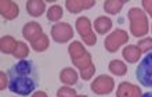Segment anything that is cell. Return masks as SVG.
Here are the masks:
<instances>
[{
    "instance_id": "obj_27",
    "label": "cell",
    "mask_w": 152,
    "mask_h": 97,
    "mask_svg": "<svg viewBox=\"0 0 152 97\" xmlns=\"http://www.w3.org/2000/svg\"><path fill=\"white\" fill-rule=\"evenodd\" d=\"M0 78H1V83H0V90H6V87H8V75H6V72H0Z\"/></svg>"
},
{
    "instance_id": "obj_22",
    "label": "cell",
    "mask_w": 152,
    "mask_h": 97,
    "mask_svg": "<svg viewBox=\"0 0 152 97\" xmlns=\"http://www.w3.org/2000/svg\"><path fill=\"white\" fill-rule=\"evenodd\" d=\"M12 56L15 57L17 60H26V57L29 56V47L25 42H20L18 40V45H17L15 51L12 53Z\"/></svg>"
},
{
    "instance_id": "obj_24",
    "label": "cell",
    "mask_w": 152,
    "mask_h": 97,
    "mask_svg": "<svg viewBox=\"0 0 152 97\" xmlns=\"http://www.w3.org/2000/svg\"><path fill=\"white\" fill-rule=\"evenodd\" d=\"M57 97H77V93L73 87L69 86H62L57 90Z\"/></svg>"
},
{
    "instance_id": "obj_16",
    "label": "cell",
    "mask_w": 152,
    "mask_h": 97,
    "mask_svg": "<svg viewBox=\"0 0 152 97\" xmlns=\"http://www.w3.org/2000/svg\"><path fill=\"white\" fill-rule=\"evenodd\" d=\"M60 81L66 86L76 85L79 81V73L76 72L72 67H66L60 72Z\"/></svg>"
},
{
    "instance_id": "obj_30",
    "label": "cell",
    "mask_w": 152,
    "mask_h": 97,
    "mask_svg": "<svg viewBox=\"0 0 152 97\" xmlns=\"http://www.w3.org/2000/svg\"><path fill=\"white\" fill-rule=\"evenodd\" d=\"M77 97H88V96H84V94H83V96H77Z\"/></svg>"
},
{
    "instance_id": "obj_6",
    "label": "cell",
    "mask_w": 152,
    "mask_h": 97,
    "mask_svg": "<svg viewBox=\"0 0 152 97\" xmlns=\"http://www.w3.org/2000/svg\"><path fill=\"white\" fill-rule=\"evenodd\" d=\"M129 42V33L124 29H116L111 32L104 40V47L108 53H116L123 45Z\"/></svg>"
},
{
    "instance_id": "obj_5",
    "label": "cell",
    "mask_w": 152,
    "mask_h": 97,
    "mask_svg": "<svg viewBox=\"0 0 152 97\" xmlns=\"http://www.w3.org/2000/svg\"><path fill=\"white\" fill-rule=\"evenodd\" d=\"M75 28L77 33L80 35L82 40L86 46H96L97 43V35L91 29V22L88 17H79L75 22Z\"/></svg>"
},
{
    "instance_id": "obj_14",
    "label": "cell",
    "mask_w": 152,
    "mask_h": 97,
    "mask_svg": "<svg viewBox=\"0 0 152 97\" xmlns=\"http://www.w3.org/2000/svg\"><path fill=\"white\" fill-rule=\"evenodd\" d=\"M25 6H26V12L33 18L43 15L46 11V1L43 0H28Z\"/></svg>"
},
{
    "instance_id": "obj_25",
    "label": "cell",
    "mask_w": 152,
    "mask_h": 97,
    "mask_svg": "<svg viewBox=\"0 0 152 97\" xmlns=\"http://www.w3.org/2000/svg\"><path fill=\"white\" fill-rule=\"evenodd\" d=\"M94 73H96V65L93 64L91 67H88V68L83 69V71H80V76H82V79L83 81H90L93 76H94Z\"/></svg>"
},
{
    "instance_id": "obj_31",
    "label": "cell",
    "mask_w": 152,
    "mask_h": 97,
    "mask_svg": "<svg viewBox=\"0 0 152 97\" xmlns=\"http://www.w3.org/2000/svg\"><path fill=\"white\" fill-rule=\"evenodd\" d=\"M151 32H152V26H151Z\"/></svg>"
},
{
    "instance_id": "obj_7",
    "label": "cell",
    "mask_w": 152,
    "mask_h": 97,
    "mask_svg": "<svg viewBox=\"0 0 152 97\" xmlns=\"http://www.w3.org/2000/svg\"><path fill=\"white\" fill-rule=\"evenodd\" d=\"M90 89L97 96H107L112 93L115 89V81L109 75H100L91 82Z\"/></svg>"
},
{
    "instance_id": "obj_15",
    "label": "cell",
    "mask_w": 152,
    "mask_h": 97,
    "mask_svg": "<svg viewBox=\"0 0 152 97\" xmlns=\"http://www.w3.org/2000/svg\"><path fill=\"white\" fill-rule=\"evenodd\" d=\"M112 20L107 15H100L97 17L94 21V31L98 35H107V33L112 29Z\"/></svg>"
},
{
    "instance_id": "obj_12",
    "label": "cell",
    "mask_w": 152,
    "mask_h": 97,
    "mask_svg": "<svg viewBox=\"0 0 152 97\" xmlns=\"http://www.w3.org/2000/svg\"><path fill=\"white\" fill-rule=\"evenodd\" d=\"M96 6L94 0H66L65 1V8L68 10L71 14H77V12L88 10Z\"/></svg>"
},
{
    "instance_id": "obj_10",
    "label": "cell",
    "mask_w": 152,
    "mask_h": 97,
    "mask_svg": "<svg viewBox=\"0 0 152 97\" xmlns=\"http://www.w3.org/2000/svg\"><path fill=\"white\" fill-rule=\"evenodd\" d=\"M0 14L4 20L12 21L20 15V7L12 0H1L0 1Z\"/></svg>"
},
{
    "instance_id": "obj_28",
    "label": "cell",
    "mask_w": 152,
    "mask_h": 97,
    "mask_svg": "<svg viewBox=\"0 0 152 97\" xmlns=\"http://www.w3.org/2000/svg\"><path fill=\"white\" fill-rule=\"evenodd\" d=\"M32 97H48V96H47V93H46V92L39 90V92H35V93L32 94Z\"/></svg>"
},
{
    "instance_id": "obj_11",
    "label": "cell",
    "mask_w": 152,
    "mask_h": 97,
    "mask_svg": "<svg viewBox=\"0 0 152 97\" xmlns=\"http://www.w3.org/2000/svg\"><path fill=\"white\" fill-rule=\"evenodd\" d=\"M141 94H142V92H141L140 86L133 85L127 81L120 82L118 85L116 97H141Z\"/></svg>"
},
{
    "instance_id": "obj_19",
    "label": "cell",
    "mask_w": 152,
    "mask_h": 97,
    "mask_svg": "<svg viewBox=\"0 0 152 97\" xmlns=\"http://www.w3.org/2000/svg\"><path fill=\"white\" fill-rule=\"evenodd\" d=\"M124 4H126L124 0H107V1H104V10L107 14L115 15V14L122 11Z\"/></svg>"
},
{
    "instance_id": "obj_20",
    "label": "cell",
    "mask_w": 152,
    "mask_h": 97,
    "mask_svg": "<svg viewBox=\"0 0 152 97\" xmlns=\"http://www.w3.org/2000/svg\"><path fill=\"white\" fill-rule=\"evenodd\" d=\"M64 17V8L58 6V4H54L50 8H47V20L50 22H60V20H62Z\"/></svg>"
},
{
    "instance_id": "obj_26",
    "label": "cell",
    "mask_w": 152,
    "mask_h": 97,
    "mask_svg": "<svg viewBox=\"0 0 152 97\" xmlns=\"http://www.w3.org/2000/svg\"><path fill=\"white\" fill-rule=\"evenodd\" d=\"M142 10L152 18V0H142Z\"/></svg>"
},
{
    "instance_id": "obj_23",
    "label": "cell",
    "mask_w": 152,
    "mask_h": 97,
    "mask_svg": "<svg viewBox=\"0 0 152 97\" xmlns=\"http://www.w3.org/2000/svg\"><path fill=\"white\" fill-rule=\"evenodd\" d=\"M137 46H138L141 53L148 54V53L152 51V37H142V39H140V42L137 43Z\"/></svg>"
},
{
    "instance_id": "obj_4",
    "label": "cell",
    "mask_w": 152,
    "mask_h": 97,
    "mask_svg": "<svg viewBox=\"0 0 152 97\" xmlns=\"http://www.w3.org/2000/svg\"><path fill=\"white\" fill-rule=\"evenodd\" d=\"M136 78L141 86L152 87V51L140 60V64L136 68Z\"/></svg>"
},
{
    "instance_id": "obj_2",
    "label": "cell",
    "mask_w": 152,
    "mask_h": 97,
    "mask_svg": "<svg viewBox=\"0 0 152 97\" xmlns=\"http://www.w3.org/2000/svg\"><path fill=\"white\" fill-rule=\"evenodd\" d=\"M130 33L134 37H144L149 32V21L147 12L140 7H132L127 12Z\"/></svg>"
},
{
    "instance_id": "obj_1",
    "label": "cell",
    "mask_w": 152,
    "mask_h": 97,
    "mask_svg": "<svg viewBox=\"0 0 152 97\" xmlns=\"http://www.w3.org/2000/svg\"><path fill=\"white\" fill-rule=\"evenodd\" d=\"M8 90L18 96H29L39 85V73L32 60H21L8 69Z\"/></svg>"
},
{
    "instance_id": "obj_17",
    "label": "cell",
    "mask_w": 152,
    "mask_h": 97,
    "mask_svg": "<svg viewBox=\"0 0 152 97\" xmlns=\"http://www.w3.org/2000/svg\"><path fill=\"white\" fill-rule=\"evenodd\" d=\"M17 45H18V40L11 35L1 36V39H0V51L3 54H12L15 51Z\"/></svg>"
},
{
    "instance_id": "obj_9",
    "label": "cell",
    "mask_w": 152,
    "mask_h": 97,
    "mask_svg": "<svg viewBox=\"0 0 152 97\" xmlns=\"http://www.w3.org/2000/svg\"><path fill=\"white\" fill-rule=\"evenodd\" d=\"M43 35V28L42 25L36 21H31V22H26L22 28V36H24L25 40L33 43L35 40H37L40 36Z\"/></svg>"
},
{
    "instance_id": "obj_3",
    "label": "cell",
    "mask_w": 152,
    "mask_h": 97,
    "mask_svg": "<svg viewBox=\"0 0 152 97\" xmlns=\"http://www.w3.org/2000/svg\"><path fill=\"white\" fill-rule=\"evenodd\" d=\"M68 53L73 67H76L79 71H83V69L93 65L91 54L84 48L82 42H76V40L71 42V45L68 46Z\"/></svg>"
},
{
    "instance_id": "obj_18",
    "label": "cell",
    "mask_w": 152,
    "mask_h": 97,
    "mask_svg": "<svg viewBox=\"0 0 152 97\" xmlns=\"http://www.w3.org/2000/svg\"><path fill=\"white\" fill-rule=\"evenodd\" d=\"M108 69L112 75H116V76H123L127 73V65L122 60H111L108 64Z\"/></svg>"
},
{
    "instance_id": "obj_29",
    "label": "cell",
    "mask_w": 152,
    "mask_h": 97,
    "mask_svg": "<svg viewBox=\"0 0 152 97\" xmlns=\"http://www.w3.org/2000/svg\"><path fill=\"white\" fill-rule=\"evenodd\" d=\"M141 97H152V92H147V93H142Z\"/></svg>"
},
{
    "instance_id": "obj_8",
    "label": "cell",
    "mask_w": 152,
    "mask_h": 97,
    "mask_svg": "<svg viewBox=\"0 0 152 97\" xmlns=\"http://www.w3.org/2000/svg\"><path fill=\"white\" fill-rule=\"evenodd\" d=\"M73 31L72 25L68 24V22H58V24L53 25L51 28V39L56 43H61L64 45L66 42L72 40L73 39Z\"/></svg>"
},
{
    "instance_id": "obj_21",
    "label": "cell",
    "mask_w": 152,
    "mask_h": 97,
    "mask_svg": "<svg viewBox=\"0 0 152 97\" xmlns=\"http://www.w3.org/2000/svg\"><path fill=\"white\" fill-rule=\"evenodd\" d=\"M48 46H50V39H48V36L46 35V33H43L37 40H35L33 43H31V47H32L36 53L46 51V50L48 48Z\"/></svg>"
},
{
    "instance_id": "obj_13",
    "label": "cell",
    "mask_w": 152,
    "mask_h": 97,
    "mask_svg": "<svg viewBox=\"0 0 152 97\" xmlns=\"http://www.w3.org/2000/svg\"><path fill=\"white\" fill-rule=\"evenodd\" d=\"M142 53L140 51V48L137 45H127L124 46L122 50V56H123L124 61H127L129 64H136L140 61V57Z\"/></svg>"
}]
</instances>
